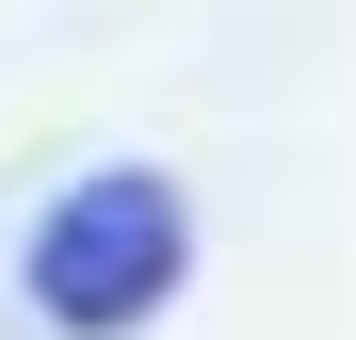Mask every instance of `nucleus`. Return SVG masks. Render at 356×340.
<instances>
[{"label":"nucleus","mask_w":356,"mask_h":340,"mask_svg":"<svg viewBox=\"0 0 356 340\" xmlns=\"http://www.w3.org/2000/svg\"><path fill=\"white\" fill-rule=\"evenodd\" d=\"M178 275H195V195L162 162H81L17 227V292H33L49 340H130V324L178 308Z\"/></svg>","instance_id":"obj_1"}]
</instances>
